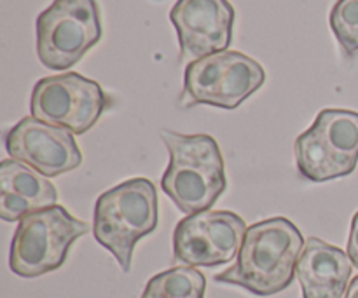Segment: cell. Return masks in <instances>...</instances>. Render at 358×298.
<instances>
[{
    "label": "cell",
    "mask_w": 358,
    "mask_h": 298,
    "mask_svg": "<svg viewBox=\"0 0 358 298\" xmlns=\"http://www.w3.org/2000/svg\"><path fill=\"white\" fill-rule=\"evenodd\" d=\"M304 244L303 234L289 218L262 220L248 227L234 265L213 279L252 295H276L292 285Z\"/></svg>",
    "instance_id": "1"
},
{
    "label": "cell",
    "mask_w": 358,
    "mask_h": 298,
    "mask_svg": "<svg viewBox=\"0 0 358 298\" xmlns=\"http://www.w3.org/2000/svg\"><path fill=\"white\" fill-rule=\"evenodd\" d=\"M170 163L161 188L185 215L208 211L227 188L226 164L215 138L161 131Z\"/></svg>",
    "instance_id": "2"
},
{
    "label": "cell",
    "mask_w": 358,
    "mask_h": 298,
    "mask_svg": "<svg viewBox=\"0 0 358 298\" xmlns=\"http://www.w3.org/2000/svg\"><path fill=\"white\" fill-rule=\"evenodd\" d=\"M157 227L156 187L147 178H131L103 192L94 204V239L115 257L124 272L131 271L136 243Z\"/></svg>",
    "instance_id": "3"
},
{
    "label": "cell",
    "mask_w": 358,
    "mask_h": 298,
    "mask_svg": "<svg viewBox=\"0 0 358 298\" xmlns=\"http://www.w3.org/2000/svg\"><path fill=\"white\" fill-rule=\"evenodd\" d=\"M87 232L90 223L59 204L30 213L17 223L10 241V271L27 279L56 271L65 264L72 244Z\"/></svg>",
    "instance_id": "4"
},
{
    "label": "cell",
    "mask_w": 358,
    "mask_h": 298,
    "mask_svg": "<svg viewBox=\"0 0 358 298\" xmlns=\"http://www.w3.org/2000/svg\"><path fill=\"white\" fill-rule=\"evenodd\" d=\"M264 82L266 70L254 58L238 51L215 52L185 66L180 103L234 110Z\"/></svg>",
    "instance_id": "5"
},
{
    "label": "cell",
    "mask_w": 358,
    "mask_h": 298,
    "mask_svg": "<svg viewBox=\"0 0 358 298\" xmlns=\"http://www.w3.org/2000/svg\"><path fill=\"white\" fill-rule=\"evenodd\" d=\"M101 38L96 0H52L37 17V54L49 70H69Z\"/></svg>",
    "instance_id": "6"
},
{
    "label": "cell",
    "mask_w": 358,
    "mask_h": 298,
    "mask_svg": "<svg viewBox=\"0 0 358 298\" xmlns=\"http://www.w3.org/2000/svg\"><path fill=\"white\" fill-rule=\"evenodd\" d=\"M108 105L110 98L100 84L76 72L37 80L30 98L31 117L73 135L90 131Z\"/></svg>",
    "instance_id": "7"
},
{
    "label": "cell",
    "mask_w": 358,
    "mask_h": 298,
    "mask_svg": "<svg viewBox=\"0 0 358 298\" xmlns=\"http://www.w3.org/2000/svg\"><path fill=\"white\" fill-rule=\"evenodd\" d=\"M247 223L233 211H201L189 215L173 232L175 262L187 267H217L238 257Z\"/></svg>",
    "instance_id": "8"
},
{
    "label": "cell",
    "mask_w": 358,
    "mask_h": 298,
    "mask_svg": "<svg viewBox=\"0 0 358 298\" xmlns=\"http://www.w3.org/2000/svg\"><path fill=\"white\" fill-rule=\"evenodd\" d=\"M6 150L10 159L34 167L48 178L77 170L83 154L73 133L48 124L35 117H24L6 135Z\"/></svg>",
    "instance_id": "9"
},
{
    "label": "cell",
    "mask_w": 358,
    "mask_h": 298,
    "mask_svg": "<svg viewBox=\"0 0 358 298\" xmlns=\"http://www.w3.org/2000/svg\"><path fill=\"white\" fill-rule=\"evenodd\" d=\"M180 44V61L227 51L236 10L229 0H177L170 10Z\"/></svg>",
    "instance_id": "10"
},
{
    "label": "cell",
    "mask_w": 358,
    "mask_h": 298,
    "mask_svg": "<svg viewBox=\"0 0 358 298\" xmlns=\"http://www.w3.org/2000/svg\"><path fill=\"white\" fill-rule=\"evenodd\" d=\"M353 262L348 253L318 237H310L297 262L303 298H343L348 290Z\"/></svg>",
    "instance_id": "11"
},
{
    "label": "cell",
    "mask_w": 358,
    "mask_h": 298,
    "mask_svg": "<svg viewBox=\"0 0 358 298\" xmlns=\"http://www.w3.org/2000/svg\"><path fill=\"white\" fill-rule=\"evenodd\" d=\"M58 191L48 177L14 159L0 163V218L21 222L30 213L56 206Z\"/></svg>",
    "instance_id": "12"
},
{
    "label": "cell",
    "mask_w": 358,
    "mask_h": 298,
    "mask_svg": "<svg viewBox=\"0 0 358 298\" xmlns=\"http://www.w3.org/2000/svg\"><path fill=\"white\" fill-rule=\"evenodd\" d=\"M311 128L324 140L346 177L352 174L358 163V112L325 108Z\"/></svg>",
    "instance_id": "13"
},
{
    "label": "cell",
    "mask_w": 358,
    "mask_h": 298,
    "mask_svg": "<svg viewBox=\"0 0 358 298\" xmlns=\"http://www.w3.org/2000/svg\"><path fill=\"white\" fill-rule=\"evenodd\" d=\"M294 152H296V164L301 177L313 184H324L346 177L336 157L313 128L299 135L294 145Z\"/></svg>",
    "instance_id": "14"
},
{
    "label": "cell",
    "mask_w": 358,
    "mask_h": 298,
    "mask_svg": "<svg viewBox=\"0 0 358 298\" xmlns=\"http://www.w3.org/2000/svg\"><path fill=\"white\" fill-rule=\"evenodd\" d=\"M206 278L196 267H173L149 279L140 298H192L205 295Z\"/></svg>",
    "instance_id": "15"
},
{
    "label": "cell",
    "mask_w": 358,
    "mask_h": 298,
    "mask_svg": "<svg viewBox=\"0 0 358 298\" xmlns=\"http://www.w3.org/2000/svg\"><path fill=\"white\" fill-rule=\"evenodd\" d=\"M329 21L343 54L353 58L358 52V0H338Z\"/></svg>",
    "instance_id": "16"
},
{
    "label": "cell",
    "mask_w": 358,
    "mask_h": 298,
    "mask_svg": "<svg viewBox=\"0 0 358 298\" xmlns=\"http://www.w3.org/2000/svg\"><path fill=\"white\" fill-rule=\"evenodd\" d=\"M348 257L353 262V267L358 269V211L352 220V229L348 237Z\"/></svg>",
    "instance_id": "17"
},
{
    "label": "cell",
    "mask_w": 358,
    "mask_h": 298,
    "mask_svg": "<svg viewBox=\"0 0 358 298\" xmlns=\"http://www.w3.org/2000/svg\"><path fill=\"white\" fill-rule=\"evenodd\" d=\"M345 298H358V276L357 278H353L352 283H350Z\"/></svg>",
    "instance_id": "18"
},
{
    "label": "cell",
    "mask_w": 358,
    "mask_h": 298,
    "mask_svg": "<svg viewBox=\"0 0 358 298\" xmlns=\"http://www.w3.org/2000/svg\"><path fill=\"white\" fill-rule=\"evenodd\" d=\"M192 298H205V295H199V297H192Z\"/></svg>",
    "instance_id": "19"
}]
</instances>
